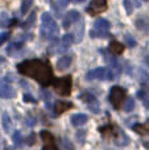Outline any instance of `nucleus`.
Returning <instances> with one entry per match:
<instances>
[{"label":"nucleus","instance_id":"1","mask_svg":"<svg viewBox=\"0 0 149 150\" xmlns=\"http://www.w3.org/2000/svg\"><path fill=\"white\" fill-rule=\"evenodd\" d=\"M17 70L20 74L25 75V76L33 78L34 80L42 86H49L52 84L53 79V69L49 65V62L41 59H31V61H24V62L18 63Z\"/></svg>","mask_w":149,"mask_h":150},{"label":"nucleus","instance_id":"2","mask_svg":"<svg viewBox=\"0 0 149 150\" xmlns=\"http://www.w3.org/2000/svg\"><path fill=\"white\" fill-rule=\"evenodd\" d=\"M41 36L44 38H53L58 33V25L55 20L50 16V13L45 12L42 15V24H41Z\"/></svg>","mask_w":149,"mask_h":150},{"label":"nucleus","instance_id":"3","mask_svg":"<svg viewBox=\"0 0 149 150\" xmlns=\"http://www.w3.org/2000/svg\"><path fill=\"white\" fill-rule=\"evenodd\" d=\"M54 91L61 96H69L71 93V87H73V79L70 75L61 78H54L52 82Z\"/></svg>","mask_w":149,"mask_h":150},{"label":"nucleus","instance_id":"4","mask_svg":"<svg viewBox=\"0 0 149 150\" xmlns=\"http://www.w3.org/2000/svg\"><path fill=\"white\" fill-rule=\"evenodd\" d=\"M127 92L123 87H119V86H114L110 91V96H108V100L112 104V107L115 109H119L120 105L123 104V101L126 100Z\"/></svg>","mask_w":149,"mask_h":150},{"label":"nucleus","instance_id":"5","mask_svg":"<svg viewBox=\"0 0 149 150\" xmlns=\"http://www.w3.org/2000/svg\"><path fill=\"white\" fill-rule=\"evenodd\" d=\"M86 79L87 80H94V79H115V75H114L111 69H104V67H98L94 70L89 71L86 74Z\"/></svg>","mask_w":149,"mask_h":150},{"label":"nucleus","instance_id":"6","mask_svg":"<svg viewBox=\"0 0 149 150\" xmlns=\"http://www.w3.org/2000/svg\"><path fill=\"white\" fill-rule=\"evenodd\" d=\"M110 23L104 18H98L94 23V28L96 30L91 32V37H107L108 36V29H110Z\"/></svg>","mask_w":149,"mask_h":150},{"label":"nucleus","instance_id":"7","mask_svg":"<svg viewBox=\"0 0 149 150\" xmlns=\"http://www.w3.org/2000/svg\"><path fill=\"white\" fill-rule=\"evenodd\" d=\"M107 9V0H91V4L86 11L90 15H95V13H102Z\"/></svg>","mask_w":149,"mask_h":150},{"label":"nucleus","instance_id":"8","mask_svg":"<svg viewBox=\"0 0 149 150\" xmlns=\"http://www.w3.org/2000/svg\"><path fill=\"white\" fill-rule=\"evenodd\" d=\"M79 20H81V15H79L78 11H70V12H67L65 15V17H63L62 25L65 29H69L71 26V24L78 23Z\"/></svg>","mask_w":149,"mask_h":150},{"label":"nucleus","instance_id":"9","mask_svg":"<svg viewBox=\"0 0 149 150\" xmlns=\"http://www.w3.org/2000/svg\"><path fill=\"white\" fill-rule=\"evenodd\" d=\"M70 108H73V103H70V101H55L54 103V113L55 115H61L63 113V112L69 111Z\"/></svg>","mask_w":149,"mask_h":150},{"label":"nucleus","instance_id":"10","mask_svg":"<svg viewBox=\"0 0 149 150\" xmlns=\"http://www.w3.org/2000/svg\"><path fill=\"white\" fill-rule=\"evenodd\" d=\"M73 42H74L73 34H65V36L62 37V41H61V46H60V49L57 50V53H61V52H63V50H67L69 47L73 45Z\"/></svg>","mask_w":149,"mask_h":150},{"label":"nucleus","instance_id":"11","mask_svg":"<svg viewBox=\"0 0 149 150\" xmlns=\"http://www.w3.org/2000/svg\"><path fill=\"white\" fill-rule=\"evenodd\" d=\"M16 93H15V90H13L12 87H11L9 84H7V83H4V84L0 86V96L4 99H11L13 98Z\"/></svg>","mask_w":149,"mask_h":150},{"label":"nucleus","instance_id":"12","mask_svg":"<svg viewBox=\"0 0 149 150\" xmlns=\"http://www.w3.org/2000/svg\"><path fill=\"white\" fill-rule=\"evenodd\" d=\"M108 52L114 55H120L124 52V45L118 41H111L110 46H108Z\"/></svg>","mask_w":149,"mask_h":150},{"label":"nucleus","instance_id":"13","mask_svg":"<svg viewBox=\"0 0 149 150\" xmlns=\"http://www.w3.org/2000/svg\"><path fill=\"white\" fill-rule=\"evenodd\" d=\"M87 120H89L87 115H84V113H77V115H73V116H71V124H73L74 127H81V125L86 124Z\"/></svg>","mask_w":149,"mask_h":150},{"label":"nucleus","instance_id":"14","mask_svg":"<svg viewBox=\"0 0 149 150\" xmlns=\"http://www.w3.org/2000/svg\"><path fill=\"white\" fill-rule=\"evenodd\" d=\"M136 28L141 32H149V20L147 17H139L135 23Z\"/></svg>","mask_w":149,"mask_h":150},{"label":"nucleus","instance_id":"15","mask_svg":"<svg viewBox=\"0 0 149 150\" xmlns=\"http://www.w3.org/2000/svg\"><path fill=\"white\" fill-rule=\"evenodd\" d=\"M70 65H71V58L67 57V55H65V57H62L57 62V70L63 71V70H66V69L70 67Z\"/></svg>","mask_w":149,"mask_h":150},{"label":"nucleus","instance_id":"16","mask_svg":"<svg viewBox=\"0 0 149 150\" xmlns=\"http://www.w3.org/2000/svg\"><path fill=\"white\" fill-rule=\"evenodd\" d=\"M100 133H102L103 136H108V137H111V136H116L119 132V129H116L114 125H107V127H102L100 128Z\"/></svg>","mask_w":149,"mask_h":150},{"label":"nucleus","instance_id":"17","mask_svg":"<svg viewBox=\"0 0 149 150\" xmlns=\"http://www.w3.org/2000/svg\"><path fill=\"white\" fill-rule=\"evenodd\" d=\"M1 122H3V128H4V130H5V133H11L12 132V120L9 119V116H8V113H3V120H1Z\"/></svg>","mask_w":149,"mask_h":150},{"label":"nucleus","instance_id":"18","mask_svg":"<svg viewBox=\"0 0 149 150\" xmlns=\"http://www.w3.org/2000/svg\"><path fill=\"white\" fill-rule=\"evenodd\" d=\"M133 130L139 134H147L149 132V120L147 121V124H135L133 125Z\"/></svg>","mask_w":149,"mask_h":150},{"label":"nucleus","instance_id":"19","mask_svg":"<svg viewBox=\"0 0 149 150\" xmlns=\"http://www.w3.org/2000/svg\"><path fill=\"white\" fill-rule=\"evenodd\" d=\"M119 134H120V138H116V145L126 146L127 144L129 142V137L123 132V130H120V129H119Z\"/></svg>","mask_w":149,"mask_h":150},{"label":"nucleus","instance_id":"20","mask_svg":"<svg viewBox=\"0 0 149 150\" xmlns=\"http://www.w3.org/2000/svg\"><path fill=\"white\" fill-rule=\"evenodd\" d=\"M40 136H41L42 141H44V142H46V144H53V141H54L53 134L50 132H48V130H41Z\"/></svg>","mask_w":149,"mask_h":150},{"label":"nucleus","instance_id":"21","mask_svg":"<svg viewBox=\"0 0 149 150\" xmlns=\"http://www.w3.org/2000/svg\"><path fill=\"white\" fill-rule=\"evenodd\" d=\"M75 137H77V140H78V142L81 144H84V141H86V130L84 129H79L78 132L75 133Z\"/></svg>","mask_w":149,"mask_h":150},{"label":"nucleus","instance_id":"22","mask_svg":"<svg viewBox=\"0 0 149 150\" xmlns=\"http://www.w3.org/2000/svg\"><path fill=\"white\" fill-rule=\"evenodd\" d=\"M133 108H135V100L132 98H128L126 100V104H124V111L131 112V111H133Z\"/></svg>","mask_w":149,"mask_h":150},{"label":"nucleus","instance_id":"23","mask_svg":"<svg viewBox=\"0 0 149 150\" xmlns=\"http://www.w3.org/2000/svg\"><path fill=\"white\" fill-rule=\"evenodd\" d=\"M32 3H33V0H23V1H21V13H23V15H25L29 11Z\"/></svg>","mask_w":149,"mask_h":150},{"label":"nucleus","instance_id":"24","mask_svg":"<svg viewBox=\"0 0 149 150\" xmlns=\"http://www.w3.org/2000/svg\"><path fill=\"white\" fill-rule=\"evenodd\" d=\"M139 80L143 83V84H144V83H147V82H149V74L145 70H141V69H140V70H139Z\"/></svg>","mask_w":149,"mask_h":150},{"label":"nucleus","instance_id":"25","mask_svg":"<svg viewBox=\"0 0 149 150\" xmlns=\"http://www.w3.org/2000/svg\"><path fill=\"white\" fill-rule=\"evenodd\" d=\"M124 41H126V45L128 47H135L136 46V41H135L133 37H131L129 34H126L124 36Z\"/></svg>","mask_w":149,"mask_h":150},{"label":"nucleus","instance_id":"26","mask_svg":"<svg viewBox=\"0 0 149 150\" xmlns=\"http://www.w3.org/2000/svg\"><path fill=\"white\" fill-rule=\"evenodd\" d=\"M12 138H13V144H15L16 146H20L21 142H23V138H21V134L18 130H16L15 133L12 134Z\"/></svg>","mask_w":149,"mask_h":150},{"label":"nucleus","instance_id":"27","mask_svg":"<svg viewBox=\"0 0 149 150\" xmlns=\"http://www.w3.org/2000/svg\"><path fill=\"white\" fill-rule=\"evenodd\" d=\"M89 108L91 109V112H94V113H99V112H100L99 103H98L96 100H94V101H91V103H89Z\"/></svg>","mask_w":149,"mask_h":150},{"label":"nucleus","instance_id":"28","mask_svg":"<svg viewBox=\"0 0 149 150\" xmlns=\"http://www.w3.org/2000/svg\"><path fill=\"white\" fill-rule=\"evenodd\" d=\"M79 98H81L83 101H86V103H91V101L96 100V99H95V96L91 95V93H89V92H86V93H83V95H81Z\"/></svg>","mask_w":149,"mask_h":150},{"label":"nucleus","instance_id":"29","mask_svg":"<svg viewBox=\"0 0 149 150\" xmlns=\"http://www.w3.org/2000/svg\"><path fill=\"white\" fill-rule=\"evenodd\" d=\"M25 144L29 146L34 145V144H36V134H34V133H31V134L25 138Z\"/></svg>","mask_w":149,"mask_h":150},{"label":"nucleus","instance_id":"30","mask_svg":"<svg viewBox=\"0 0 149 150\" xmlns=\"http://www.w3.org/2000/svg\"><path fill=\"white\" fill-rule=\"evenodd\" d=\"M9 37H11L9 32H1V33H0V46H1L5 41H8V40H9Z\"/></svg>","mask_w":149,"mask_h":150},{"label":"nucleus","instance_id":"31","mask_svg":"<svg viewBox=\"0 0 149 150\" xmlns=\"http://www.w3.org/2000/svg\"><path fill=\"white\" fill-rule=\"evenodd\" d=\"M21 47V44H17V42H13V44H11L9 46H8V49H7V53L9 55H12V53H13V50H16V49H20Z\"/></svg>","mask_w":149,"mask_h":150},{"label":"nucleus","instance_id":"32","mask_svg":"<svg viewBox=\"0 0 149 150\" xmlns=\"http://www.w3.org/2000/svg\"><path fill=\"white\" fill-rule=\"evenodd\" d=\"M34 18H36V13L33 12V13H32L31 16H29L28 21H26L25 24H23V26H24V28H26V29H28V28H31V25H32V24L34 23Z\"/></svg>","mask_w":149,"mask_h":150},{"label":"nucleus","instance_id":"33","mask_svg":"<svg viewBox=\"0 0 149 150\" xmlns=\"http://www.w3.org/2000/svg\"><path fill=\"white\" fill-rule=\"evenodd\" d=\"M124 7H126V11L128 15H131L132 11H133V7H132L131 0H124Z\"/></svg>","mask_w":149,"mask_h":150},{"label":"nucleus","instance_id":"34","mask_svg":"<svg viewBox=\"0 0 149 150\" xmlns=\"http://www.w3.org/2000/svg\"><path fill=\"white\" fill-rule=\"evenodd\" d=\"M69 0H57V3H55V7L57 8H65L66 5L69 4Z\"/></svg>","mask_w":149,"mask_h":150},{"label":"nucleus","instance_id":"35","mask_svg":"<svg viewBox=\"0 0 149 150\" xmlns=\"http://www.w3.org/2000/svg\"><path fill=\"white\" fill-rule=\"evenodd\" d=\"M24 100L28 101V103H37L36 99L32 98V96H31V95H28V93H26V95H24Z\"/></svg>","mask_w":149,"mask_h":150},{"label":"nucleus","instance_id":"36","mask_svg":"<svg viewBox=\"0 0 149 150\" xmlns=\"http://www.w3.org/2000/svg\"><path fill=\"white\" fill-rule=\"evenodd\" d=\"M42 150H58V148L54 145V144H48V145H45Z\"/></svg>","mask_w":149,"mask_h":150},{"label":"nucleus","instance_id":"37","mask_svg":"<svg viewBox=\"0 0 149 150\" xmlns=\"http://www.w3.org/2000/svg\"><path fill=\"white\" fill-rule=\"evenodd\" d=\"M26 124H28V127H33L34 124H36V120H34V117L32 119V117H28V121H26Z\"/></svg>","mask_w":149,"mask_h":150},{"label":"nucleus","instance_id":"38","mask_svg":"<svg viewBox=\"0 0 149 150\" xmlns=\"http://www.w3.org/2000/svg\"><path fill=\"white\" fill-rule=\"evenodd\" d=\"M145 92H143V91H139V92H137V98H140V99H144L145 98Z\"/></svg>","mask_w":149,"mask_h":150},{"label":"nucleus","instance_id":"39","mask_svg":"<svg viewBox=\"0 0 149 150\" xmlns=\"http://www.w3.org/2000/svg\"><path fill=\"white\" fill-rule=\"evenodd\" d=\"M143 101H144L145 107H147V108H149V98H148V96H145V98L143 99Z\"/></svg>","mask_w":149,"mask_h":150},{"label":"nucleus","instance_id":"40","mask_svg":"<svg viewBox=\"0 0 149 150\" xmlns=\"http://www.w3.org/2000/svg\"><path fill=\"white\" fill-rule=\"evenodd\" d=\"M143 144H144V146L149 148V137L148 138H144V140H143Z\"/></svg>","mask_w":149,"mask_h":150},{"label":"nucleus","instance_id":"41","mask_svg":"<svg viewBox=\"0 0 149 150\" xmlns=\"http://www.w3.org/2000/svg\"><path fill=\"white\" fill-rule=\"evenodd\" d=\"M69 1L74 3V4H81V3H83L84 0H69Z\"/></svg>","mask_w":149,"mask_h":150},{"label":"nucleus","instance_id":"42","mask_svg":"<svg viewBox=\"0 0 149 150\" xmlns=\"http://www.w3.org/2000/svg\"><path fill=\"white\" fill-rule=\"evenodd\" d=\"M4 62H5V58L0 55V65H3V63H4Z\"/></svg>","mask_w":149,"mask_h":150},{"label":"nucleus","instance_id":"43","mask_svg":"<svg viewBox=\"0 0 149 150\" xmlns=\"http://www.w3.org/2000/svg\"><path fill=\"white\" fill-rule=\"evenodd\" d=\"M147 63L149 65V57H147Z\"/></svg>","mask_w":149,"mask_h":150},{"label":"nucleus","instance_id":"44","mask_svg":"<svg viewBox=\"0 0 149 150\" xmlns=\"http://www.w3.org/2000/svg\"><path fill=\"white\" fill-rule=\"evenodd\" d=\"M144 1H149V0H144Z\"/></svg>","mask_w":149,"mask_h":150},{"label":"nucleus","instance_id":"45","mask_svg":"<svg viewBox=\"0 0 149 150\" xmlns=\"http://www.w3.org/2000/svg\"><path fill=\"white\" fill-rule=\"evenodd\" d=\"M0 24H1V21H0Z\"/></svg>","mask_w":149,"mask_h":150}]
</instances>
